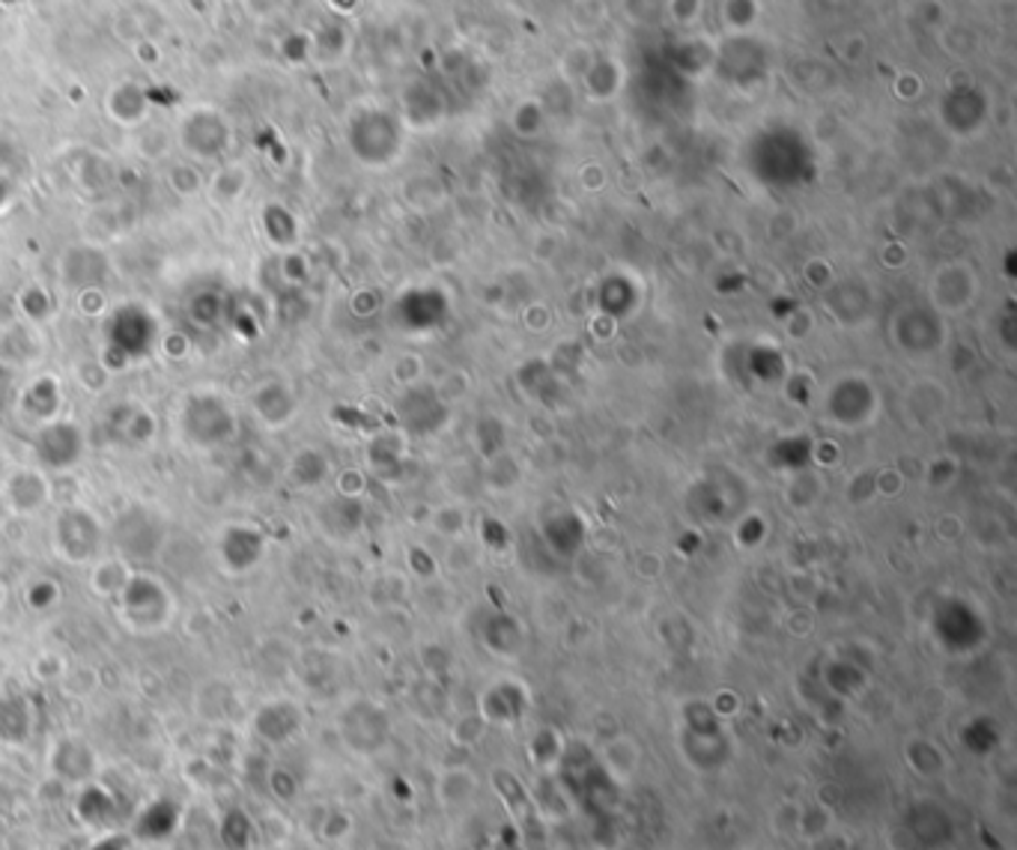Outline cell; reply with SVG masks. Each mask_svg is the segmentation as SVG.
<instances>
[{
  "label": "cell",
  "instance_id": "obj_1",
  "mask_svg": "<svg viewBox=\"0 0 1017 850\" xmlns=\"http://www.w3.org/2000/svg\"><path fill=\"white\" fill-rule=\"evenodd\" d=\"M180 431L191 448H221L236 436V412L221 394L194 392L182 403Z\"/></svg>",
  "mask_w": 1017,
  "mask_h": 850
},
{
  "label": "cell",
  "instance_id": "obj_11",
  "mask_svg": "<svg viewBox=\"0 0 1017 850\" xmlns=\"http://www.w3.org/2000/svg\"><path fill=\"white\" fill-rule=\"evenodd\" d=\"M134 570L123 558H108V561H93V570H90V588H93L99 597H117V594L123 591V585L129 583V576Z\"/></svg>",
  "mask_w": 1017,
  "mask_h": 850
},
{
  "label": "cell",
  "instance_id": "obj_6",
  "mask_svg": "<svg viewBox=\"0 0 1017 850\" xmlns=\"http://www.w3.org/2000/svg\"><path fill=\"white\" fill-rule=\"evenodd\" d=\"M0 502L16 516H33L51 502V475L39 466H16L0 480Z\"/></svg>",
  "mask_w": 1017,
  "mask_h": 850
},
{
  "label": "cell",
  "instance_id": "obj_9",
  "mask_svg": "<svg viewBox=\"0 0 1017 850\" xmlns=\"http://www.w3.org/2000/svg\"><path fill=\"white\" fill-rule=\"evenodd\" d=\"M60 409V383L58 376H37L33 383L21 392V412L39 427L58 418Z\"/></svg>",
  "mask_w": 1017,
  "mask_h": 850
},
{
  "label": "cell",
  "instance_id": "obj_3",
  "mask_svg": "<svg viewBox=\"0 0 1017 850\" xmlns=\"http://www.w3.org/2000/svg\"><path fill=\"white\" fill-rule=\"evenodd\" d=\"M51 546L67 564L99 561L102 549V523L84 505L63 507L51 523Z\"/></svg>",
  "mask_w": 1017,
  "mask_h": 850
},
{
  "label": "cell",
  "instance_id": "obj_2",
  "mask_svg": "<svg viewBox=\"0 0 1017 850\" xmlns=\"http://www.w3.org/2000/svg\"><path fill=\"white\" fill-rule=\"evenodd\" d=\"M120 621L134 633H155L173 618V597L155 576L132 574L123 591L117 594Z\"/></svg>",
  "mask_w": 1017,
  "mask_h": 850
},
{
  "label": "cell",
  "instance_id": "obj_12",
  "mask_svg": "<svg viewBox=\"0 0 1017 850\" xmlns=\"http://www.w3.org/2000/svg\"><path fill=\"white\" fill-rule=\"evenodd\" d=\"M60 600V588L54 579H37V583H30L24 588V603H30V609H48V606H54Z\"/></svg>",
  "mask_w": 1017,
  "mask_h": 850
},
{
  "label": "cell",
  "instance_id": "obj_7",
  "mask_svg": "<svg viewBox=\"0 0 1017 850\" xmlns=\"http://www.w3.org/2000/svg\"><path fill=\"white\" fill-rule=\"evenodd\" d=\"M180 138L182 146H185L191 155H198V159H215V155H221L228 150L230 129L228 123L221 120V114L207 111V108H198V111H191V114H185V120H182Z\"/></svg>",
  "mask_w": 1017,
  "mask_h": 850
},
{
  "label": "cell",
  "instance_id": "obj_5",
  "mask_svg": "<svg viewBox=\"0 0 1017 850\" xmlns=\"http://www.w3.org/2000/svg\"><path fill=\"white\" fill-rule=\"evenodd\" d=\"M33 448H37L39 468H46V472H67L84 454V433L72 421L54 418L39 427Z\"/></svg>",
  "mask_w": 1017,
  "mask_h": 850
},
{
  "label": "cell",
  "instance_id": "obj_10",
  "mask_svg": "<svg viewBox=\"0 0 1017 850\" xmlns=\"http://www.w3.org/2000/svg\"><path fill=\"white\" fill-rule=\"evenodd\" d=\"M33 728V714H30V701L21 692H3L0 696V743L19 746L30 737Z\"/></svg>",
  "mask_w": 1017,
  "mask_h": 850
},
{
  "label": "cell",
  "instance_id": "obj_13",
  "mask_svg": "<svg viewBox=\"0 0 1017 850\" xmlns=\"http://www.w3.org/2000/svg\"><path fill=\"white\" fill-rule=\"evenodd\" d=\"M0 606H7V585L0 583Z\"/></svg>",
  "mask_w": 1017,
  "mask_h": 850
},
{
  "label": "cell",
  "instance_id": "obj_4",
  "mask_svg": "<svg viewBox=\"0 0 1017 850\" xmlns=\"http://www.w3.org/2000/svg\"><path fill=\"white\" fill-rule=\"evenodd\" d=\"M266 555V535L251 523H228L215 537V558L228 574H251Z\"/></svg>",
  "mask_w": 1017,
  "mask_h": 850
},
{
  "label": "cell",
  "instance_id": "obj_8",
  "mask_svg": "<svg viewBox=\"0 0 1017 850\" xmlns=\"http://www.w3.org/2000/svg\"><path fill=\"white\" fill-rule=\"evenodd\" d=\"M251 409L266 431H281L295 415V397L284 383L266 380L258 385V392L251 397Z\"/></svg>",
  "mask_w": 1017,
  "mask_h": 850
}]
</instances>
